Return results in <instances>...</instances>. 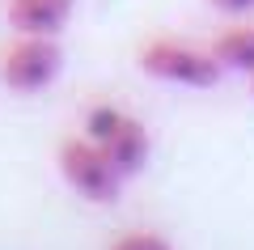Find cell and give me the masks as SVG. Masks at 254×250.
<instances>
[{"instance_id": "obj_7", "label": "cell", "mask_w": 254, "mask_h": 250, "mask_svg": "<svg viewBox=\"0 0 254 250\" xmlns=\"http://www.w3.org/2000/svg\"><path fill=\"white\" fill-rule=\"evenodd\" d=\"M106 250H178V246L157 229H131V233H119Z\"/></svg>"}, {"instance_id": "obj_5", "label": "cell", "mask_w": 254, "mask_h": 250, "mask_svg": "<svg viewBox=\"0 0 254 250\" xmlns=\"http://www.w3.org/2000/svg\"><path fill=\"white\" fill-rule=\"evenodd\" d=\"M9 26L17 34H47L60 38L72 21V0H9Z\"/></svg>"}, {"instance_id": "obj_4", "label": "cell", "mask_w": 254, "mask_h": 250, "mask_svg": "<svg viewBox=\"0 0 254 250\" xmlns=\"http://www.w3.org/2000/svg\"><path fill=\"white\" fill-rule=\"evenodd\" d=\"M64 68V51L47 34H17V43L0 55V81L13 93H43Z\"/></svg>"}, {"instance_id": "obj_1", "label": "cell", "mask_w": 254, "mask_h": 250, "mask_svg": "<svg viewBox=\"0 0 254 250\" xmlns=\"http://www.w3.org/2000/svg\"><path fill=\"white\" fill-rule=\"evenodd\" d=\"M85 136L106 153L110 166L127 182L136 178V174H144L148 153H153V136H148V127L136 115H127L123 106H115V102H93L85 110Z\"/></svg>"}, {"instance_id": "obj_9", "label": "cell", "mask_w": 254, "mask_h": 250, "mask_svg": "<svg viewBox=\"0 0 254 250\" xmlns=\"http://www.w3.org/2000/svg\"><path fill=\"white\" fill-rule=\"evenodd\" d=\"M250 93H254V72H250Z\"/></svg>"}, {"instance_id": "obj_2", "label": "cell", "mask_w": 254, "mask_h": 250, "mask_svg": "<svg viewBox=\"0 0 254 250\" xmlns=\"http://www.w3.org/2000/svg\"><path fill=\"white\" fill-rule=\"evenodd\" d=\"M136 64L144 77L161 81V85H178V89H212L225 77L212 47H195V43H182V38H170V34L148 38L136 51Z\"/></svg>"}, {"instance_id": "obj_6", "label": "cell", "mask_w": 254, "mask_h": 250, "mask_svg": "<svg viewBox=\"0 0 254 250\" xmlns=\"http://www.w3.org/2000/svg\"><path fill=\"white\" fill-rule=\"evenodd\" d=\"M212 55L225 72H254V26H229L212 38Z\"/></svg>"}, {"instance_id": "obj_8", "label": "cell", "mask_w": 254, "mask_h": 250, "mask_svg": "<svg viewBox=\"0 0 254 250\" xmlns=\"http://www.w3.org/2000/svg\"><path fill=\"white\" fill-rule=\"evenodd\" d=\"M216 13H225V17H250L254 13V0H208Z\"/></svg>"}, {"instance_id": "obj_3", "label": "cell", "mask_w": 254, "mask_h": 250, "mask_svg": "<svg viewBox=\"0 0 254 250\" xmlns=\"http://www.w3.org/2000/svg\"><path fill=\"white\" fill-rule=\"evenodd\" d=\"M55 166H60V178L68 182V191L81 195L85 204H93V208L119 204V195H123V187H127V178L110 166V157L85 132L81 136H64L60 140Z\"/></svg>"}]
</instances>
